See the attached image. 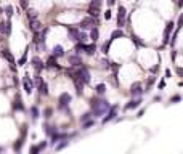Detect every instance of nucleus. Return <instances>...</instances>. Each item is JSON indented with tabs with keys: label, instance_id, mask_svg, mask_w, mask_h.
<instances>
[{
	"label": "nucleus",
	"instance_id": "7c9ffc66",
	"mask_svg": "<svg viewBox=\"0 0 183 154\" xmlns=\"http://www.w3.org/2000/svg\"><path fill=\"white\" fill-rule=\"evenodd\" d=\"M66 146H68V141H63V143H59L58 146H56V149L59 151V149H63V148H66Z\"/></svg>",
	"mask_w": 183,
	"mask_h": 154
},
{
	"label": "nucleus",
	"instance_id": "6ab92c4d",
	"mask_svg": "<svg viewBox=\"0 0 183 154\" xmlns=\"http://www.w3.org/2000/svg\"><path fill=\"white\" fill-rule=\"evenodd\" d=\"M56 56L53 55V56H50L48 58V61H47V68H58V64H56Z\"/></svg>",
	"mask_w": 183,
	"mask_h": 154
},
{
	"label": "nucleus",
	"instance_id": "4be33fe9",
	"mask_svg": "<svg viewBox=\"0 0 183 154\" xmlns=\"http://www.w3.org/2000/svg\"><path fill=\"white\" fill-rule=\"evenodd\" d=\"M119 37H124V31L122 29H117V31H114L113 34H111V39H119Z\"/></svg>",
	"mask_w": 183,
	"mask_h": 154
},
{
	"label": "nucleus",
	"instance_id": "4468645a",
	"mask_svg": "<svg viewBox=\"0 0 183 154\" xmlns=\"http://www.w3.org/2000/svg\"><path fill=\"white\" fill-rule=\"evenodd\" d=\"M32 66H34V69L37 72H40L42 69H44V64H42L40 58H34V59H32Z\"/></svg>",
	"mask_w": 183,
	"mask_h": 154
},
{
	"label": "nucleus",
	"instance_id": "aec40b11",
	"mask_svg": "<svg viewBox=\"0 0 183 154\" xmlns=\"http://www.w3.org/2000/svg\"><path fill=\"white\" fill-rule=\"evenodd\" d=\"M39 90H40L42 95H47V93H48V87H47V84H45L44 80H42V82L39 84Z\"/></svg>",
	"mask_w": 183,
	"mask_h": 154
},
{
	"label": "nucleus",
	"instance_id": "0eeeda50",
	"mask_svg": "<svg viewBox=\"0 0 183 154\" xmlns=\"http://www.w3.org/2000/svg\"><path fill=\"white\" fill-rule=\"evenodd\" d=\"M125 15H127V11H125L124 7H119V13H117V26L121 28V26H124L125 23Z\"/></svg>",
	"mask_w": 183,
	"mask_h": 154
},
{
	"label": "nucleus",
	"instance_id": "ddd939ff",
	"mask_svg": "<svg viewBox=\"0 0 183 154\" xmlns=\"http://www.w3.org/2000/svg\"><path fill=\"white\" fill-rule=\"evenodd\" d=\"M172 28H173V23H169L166 26V31H164V44H167V42H169V35H170Z\"/></svg>",
	"mask_w": 183,
	"mask_h": 154
},
{
	"label": "nucleus",
	"instance_id": "cd10ccee",
	"mask_svg": "<svg viewBox=\"0 0 183 154\" xmlns=\"http://www.w3.org/2000/svg\"><path fill=\"white\" fill-rule=\"evenodd\" d=\"M19 5H21V8L28 10V7H29V0H19Z\"/></svg>",
	"mask_w": 183,
	"mask_h": 154
},
{
	"label": "nucleus",
	"instance_id": "bb28decb",
	"mask_svg": "<svg viewBox=\"0 0 183 154\" xmlns=\"http://www.w3.org/2000/svg\"><path fill=\"white\" fill-rule=\"evenodd\" d=\"M111 44H113V39H109V40H108V42H106V44H104V45H103V53H108V50H109Z\"/></svg>",
	"mask_w": 183,
	"mask_h": 154
},
{
	"label": "nucleus",
	"instance_id": "c85d7f7f",
	"mask_svg": "<svg viewBox=\"0 0 183 154\" xmlns=\"http://www.w3.org/2000/svg\"><path fill=\"white\" fill-rule=\"evenodd\" d=\"M26 59H28V51H24V55L21 56V59H19V63H18V64H19V66H23V64L26 63Z\"/></svg>",
	"mask_w": 183,
	"mask_h": 154
},
{
	"label": "nucleus",
	"instance_id": "2eb2a0df",
	"mask_svg": "<svg viewBox=\"0 0 183 154\" xmlns=\"http://www.w3.org/2000/svg\"><path fill=\"white\" fill-rule=\"evenodd\" d=\"M40 26H42V24L39 23L37 18H35V19H31V29L34 32H39V31H40Z\"/></svg>",
	"mask_w": 183,
	"mask_h": 154
},
{
	"label": "nucleus",
	"instance_id": "412c9836",
	"mask_svg": "<svg viewBox=\"0 0 183 154\" xmlns=\"http://www.w3.org/2000/svg\"><path fill=\"white\" fill-rule=\"evenodd\" d=\"M90 37H92V40H93V42H97V40H98V37H100V32H98V29H97V28L92 29V32H90Z\"/></svg>",
	"mask_w": 183,
	"mask_h": 154
},
{
	"label": "nucleus",
	"instance_id": "a878e982",
	"mask_svg": "<svg viewBox=\"0 0 183 154\" xmlns=\"http://www.w3.org/2000/svg\"><path fill=\"white\" fill-rule=\"evenodd\" d=\"M28 18H29V21L35 19V18H37V11L35 10H28Z\"/></svg>",
	"mask_w": 183,
	"mask_h": 154
},
{
	"label": "nucleus",
	"instance_id": "473e14b6",
	"mask_svg": "<svg viewBox=\"0 0 183 154\" xmlns=\"http://www.w3.org/2000/svg\"><path fill=\"white\" fill-rule=\"evenodd\" d=\"M39 151H40V148H39V146H32V148H31V153H32V154L39 153Z\"/></svg>",
	"mask_w": 183,
	"mask_h": 154
},
{
	"label": "nucleus",
	"instance_id": "20e7f679",
	"mask_svg": "<svg viewBox=\"0 0 183 154\" xmlns=\"http://www.w3.org/2000/svg\"><path fill=\"white\" fill-rule=\"evenodd\" d=\"M76 75L79 77L80 80H82L84 84H88L90 82V72L87 71V68H80L79 71L76 72Z\"/></svg>",
	"mask_w": 183,
	"mask_h": 154
},
{
	"label": "nucleus",
	"instance_id": "e433bc0d",
	"mask_svg": "<svg viewBox=\"0 0 183 154\" xmlns=\"http://www.w3.org/2000/svg\"><path fill=\"white\" fill-rule=\"evenodd\" d=\"M88 117H90V114H84V116H82V122H85Z\"/></svg>",
	"mask_w": 183,
	"mask_h": 154
},
{
	"label": "nucleus",
	"instance_id": "f03ea898",
	"mask_svg": "<svg viewBox=\"0 0 183 154\" xmlns=\"http://www.w3.org/2000/svg\"><path fill=\"white\" fill-rule=\"evenodd\" d=\"M97 26V16H88L80 21V29H93Z\"/></svg>",
	"mask_w": 183,
	"mask_h": 154
},
{
	"label": "nucleus",
	"instance_id": "1a4fd4ad",
	"mask_svg": "<svg viewBox=\"0 0 183 154\" xmlns=\"http://www.w3.org/2000/svg\"><path fill=\"white\" fill-rule=\"evenodd\" d=\"M116 114H117V106L109 108V113H108V116L103 119V124H106V122H109V120H113L114 117H116Z\"/></svg>",
	"mask_w": 183,
	"mask_h": 154
},
{
	"label": "nucleus",
	"instance_id": "2f4dec72",
	"mask_svg": "<svg viewBox=\"0 0 183 154\" xmlns=\"http://www.w3.org/2000/svg\"><path fill=\"white\" fill-rule=\"evenodd\" d=\"M32 117H34V119H37V117H39V111H37V108H32Z\"/></svg>",
	"mask_w": 183,
	"mask_h": 154
},
{
	"label": "nucleus",
	"instance_id": "393cba45",
	"mask_svg": "<svg viewBox=\"0 0 183 154\" xmlns=\"http://www.w3.org/2000/svg\"><path fill=\"white\" fill-rule=\"evenodd\" d=\"M15 109H23V104H21V98L19 96L15 98Z\"/></svg>",
	"mask_w": 183,
	"mask_h": 154
},
{
	"label": "nucleus",
	"instance_id": "6e6552de",
	"mask_svg": "<svg viewBox=\"0 0 183 154\" xmlns=\"http://www.w3.org/2000/svg\"><path fill=\"white\" fill-rule=\"evenodd\" d=\"M0 32L3 35H8L11 32V24L10 21H2V24H0Z\"/></svg>",
	"mask_w": 183,
	"mask_h": 154
},
{
	"label": "nucleus",
	"instance_id": "f704fd0d",
	"mask_svg": "<svg viewBox=\"0 0 183 154\" xmlns=\"http://www.w3.org/2000/svg\"><path fill=\"white\" fill-rule=\"evenodd\" d=\"M104 18H106V19H111V11H109V10L104 13Z\"/></svg>",
	"mask_w": 183,
	"mask_h": 154
},
{
	"label": "nucleus",
	"instance_id": "5701e85b",
	"mask_svg": "<svg viewBox=\"0 0 183 154\" xmlns=\"http://www.w3.org/2000/svg\"><path fill=\"white\" fill-rule=\"evenodd\" d=\"M85 53L87 55H93L95 53V45H85Z\"/></svg>",
	"mask_w": 183,
	"mask_h": 154
},
{
	"label": "nucleus",
	"instance_id": "423d86ee",
	"mask_svg": "<svg viewBox=\"0 0 183 154\" xmlns=\"http://www.w3.org/2000/svg\"><path fill=\"white\" fill-rule=\"evenodd\" d=\"M130 93H132V96H140V95H142V93H143L142 84H140V82L132 84V87H130Z\"/></svg>",
	"mask_w": 183,
	"mask_h": 154
},
{
	"label": "nucleus",
	"instance_id": "9b49d317",
	"mask_svg": "<svg viewBox=\"0 0 183 154\" xmlns=\"http://www.w3.org/2000/svg\"><path fill=\"white\" fill-rule=\"evenodd\" d=\"M23 87H24L26 93H31V92H32V87H34V84H32V80L29 79L28 75H26L24 79H23Z\"/></svg>",
	"mask_w": 183,
	"mask_h": 154
},
{
	"label": "nucleus",
	"instance_id": "39448f33",
	"mask_svg": "<svg viewBox=\"0 0 183 154\" xmlns=\"http://www.w3.org/2000/svg\"><path fill=\"white\" fill-rule=\"evenodd\" d=\"M69 35H71L73 40H79V42H82L84 39H85V34H80V32L74 28H69Z\"/></svg>",
	"mask_w": 183,
	"mask_h": 154
},
{
	"label": "nucleus",
	"instance_id": "a19ab883",
	"mask_svg": "<svg viewBox=\"0 0 183 154\" xmlns=\"http://www.w3.org/2000/svg\"><path fill=\"white\" fill-rule=\"evenodd\" d=\"M180 87H183V82H180Z\"/></svg>",
	"mask_w": 183,
	"mask_h": 154
},
{
	"label": "nucleus",
	"instance_id": "9d476101",
	"mask_svg": "<svg viewBox=\"0 0 183 154\" xmlns=\"http://www.w3.org/2000/svg\"><path fill=\"white\" fill-rule=\"evenodd\" d=\"M69 101H71V96L68 95V93H63L61 96H59V108H66L68 104H69Z\"/></svg>",
	"mask_w": 183,
	"mask_h": 154
},
{
	"label": "nucleus",
	"instance_id": "58836bf2",
	"mask_svg": "<svg viewBox=\"0 0 183 154\" xmlns=\"http://www.w3.org/2000/svg\"><path fill=\"white\" fill-rule=\"evenodd\" d=\"M45 114H47V117H50V114H52V109H47V111H45Z\"/></svg>",
	"mask_w": 183,
	"mask_h": 154
},
{
	"label": "nucleus",
	"instance_id": "c756f323",
	"mask_svg": "<svg viewBox=\"0 0 183 154\" xmlns=\"http://www.w3.org/2000/svg\"><path fill=\"white\" fill-rule=\"evenodd\" d=\"M5 13H7L8 16H11V15H13V7H11V5H7V7H5Z\"/></svg>",
	"mask_w": 183,
	"mask_h": 154
},
{
	"label": "nucleus",
	"instance_id": "ea45409f",
	"mask_svg": "<svg viewBox=\"0 0 183 154\" xmlns=\"http://www.w3.org/2000/svg\"><path fill=\"white\" fill-rule=\"evenodd\" d=\"M108 3H109V5H113V3H116V0H108Z\"/></svg>",
	"mask_w": 183,
	"mask_h": 154
},
{
	"label": "nucleus",
	"instance_id": "a211bd4d",
	"mask_svg": "<svg viewBox=\"0 0 183 154\" xmlns=\"http://www.w3.org/2000/svg\"><path fill=\"white\" fill-rule=\"evenodd\" d=\"M69 63L73 66H80L82 64V59H80L79 56H69Z\"/></svg>",
	"mask_w": 183,
	"mask_h": 154
},
{
	"label": "nucleus",
	"instance_id": "f8f14e48",
	"mask_svg": "<svg viewBox=\"0 0 183 154\" xmlns=\"http://www.w3.org/2000/svg\"><path fill=\"white\" fill-rule=\"evenodd\" d=\"M142 104V99H133V101H130L128 104H125V109L130 111V109H137V108Z\"/></svg>",
	"mask_w": 183,
	"mask_h": 154
},
{
	"label": "nucleus",
	"instance_id": "72a5a7b5",
	"mask_svg": "<svg viewBox=\"0 0 183 154\" xmlns=\"http://www.w3.org/2000/svg\"><path fill=\"white\" fill-rule=\"evenodd\" d=\"M93 125V122H92V120H90V122H85L84 124V127H85V128H88V127H92Z\"/></svg>",
	"mask_w": 183,
	"mask_h": 154
},
{
	"label": "nucleus",
	"instance_id": "f3484780",
	"mask_svg": "<svg viewBox=\"0 0 183 154\" xmlns=\"http://www.w3.org/2000/svg\"><path fill=\"white\" fill-rule=\"evenodd\" d=\"M53 55H55L56 58H58V56H63V55H64V50H63L61 45H56V47L53 48Z\"/></svg>",
	"mask_w": 183,
	"mask_h": 154
},
{
	"label": "nucleus",
	"instance_id": "f257e3e1",
	"mask_svg": "<svg viewBox=\"0 0 183 154\" xmlns=\"http://www.w3.org/2000/svg\"><path fill=\"white\" fill-rule=\"evenodd\" d=\"M92 108H93V114L95 116H103L108 109H109V104H108L104 99H92Z\"/></svg>",
	"mask_w": 183,
	"mask_h": 154
},
{
	"label": "nucleus",
	"instance_id": "b1692460",
	"mask_svg": "<svg viewBox=\"0 0 183 154\" xmlns=\"http://www.w3.org/2000/svg\"><path fill=\"white\" fill-rule=\"evenodd\" d=\"M104 92H106V85H104V84H98V85H97V93L103 95Z\"/></svg>",
	"mask_w": 183,
	"mask_h": 154
},
{
	"label": "nucleus",
	"instance_id": "4c0bfd02",
	"mask_svg": "<svg viewBox=\"0 0 183 154\" xmlns=\"http://www.w3.org/2000/svg\"><path fill=\"white\" fill-rule=\"evenodd\" d=\"M177 72H178V75H183V69H182V68L177 69Z\"/></svg>",
	"mask_w": 183,
	"mask_h": 154
},
{
	"label": "nucleus",
	"instance_id": "dca6fc26",
	"mask_svg": "<svg viewBox=\"0 0 183 154\" xmlns=\"http://www.w3.org/2000/svg\"><path fill=\"white\" fill-rule=\"evenodd\" d=\"M2 55H3L5 58H7V61L10 63L11 66L15 64V58H13V55H11V53H10V51H8V50H3V51H2Z\"/></svg>",
	"mask_w": 183,
	"mask_h": 154
},
{
	"label": "nucleus",
	"instance_id": "c9c22d12",
	"mask_svg": "<svg viewBox=\"0 0 183 154\" xmlns=\"http://www.w3.org/2000/svg\"><path fill=\"white\" fill-rule=\"evenodd\" d=\"M182 26H183V15L180 16V19H178V28H182Z\"/></svg>",
	"mask_w": 183,
	"mask_h": 154
},
{
	"label": "nucleus",
	"instance_id": "7ed1b4c3",
	"mask_svg": "<svg viewBox=\"0 0 183 154\" xmlns=\"http://www.w3.org/2000/svg\"><path fill=\"white\" fill-rule=\"evenodd\" d=\"M100 5H101V0H92V3H90V7H88L90 16H98V13H100Z\"/></svg>",
	"mask_w": 183,
	"mask_h": 154
}]
</instances>
